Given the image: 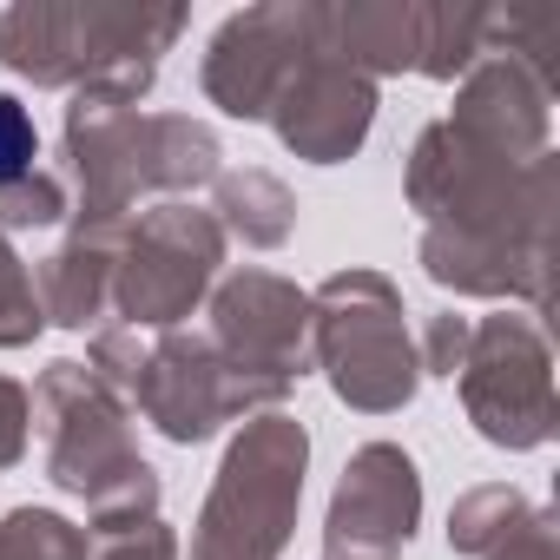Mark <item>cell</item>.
<instances>
[{"label":"cell","instance_id":"1","mask_svg":"<svg viewBox=\"0 0 560 560\" xmlns=\"http://www.w3.org/2000/svg\"><path fill=\"white\" fill-rule=\"evenodd\" d=\"M27 159H34V126H27V113L14 100H0V185L21 178Z\"/></svg>","mask_w":560,"mask_h":560}]
</instances>
